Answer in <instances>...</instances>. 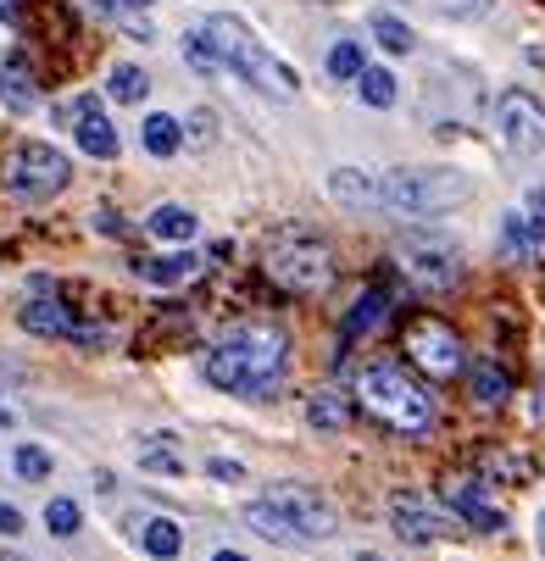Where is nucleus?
Instances as JSON below:
<instances>
[{
	"label": "nucleus",
	"mask_w": 545,
	"mask_h": 561,
	"mask_svg": "<svg viewBox=\"0 0 545 561\" xmlns=\"http://www.w3.org/2000/svg\"><path fill=\"white\" fill-rule=\"evenodd\" d=\"M206 378L228 394H246V400H273L279 383H284V367H289V340L279 323H234L206 356H201Z\"/></svg>",
	"instance_id": "f257e3e1"
},
{
	"label": "nucleus",
	"mask_w": 545,
	"mask_h": 561,
	"mask_svg": "<svg viewBox=\"0 0 545 561\" xmlns=\"http://www.w3.org/2000/svg\"><path fill=\"white\" fill-rule=\"evenodd\" d=\"M356 400H362V412H373L378 423H389L396 434H423V428H434V394H429V383H418L407 367H396V362H373V367H362V378H356Z\"/></svg>",
	"instance_id": "f03ea898"
},
{
	"label": "nucleus",
	"mask_w": 545,
	"mask_h": 561,
	"mask_svg": "<svg viewBox=\"0 0 545 561\" xmlns=\"http://www.w3.org/2000/svg\"><path fill=\"white\" fill-rule=\"evenodd\" d=\"M262 273L289 295H323L334 284V251L306 222H284L262 251Z\"/></svg>",
	"instance_id": "7ed1b4c3"
},
{
	"label": "nucleus",
	"mask_w": 545,
	"mask_h": 561,
	"mask_svg": "<svg viewBox=\"0 0 545 561\" xmlns=\"http://www.w3.org/2000/svg\"><path fill=\"white\" fill-rule=\"evenodd\" d=\"M201 28H206V39L217 45V56H223V67H228V72H240L246 84H257L262 95H279V101H289V95H295V72H289V67H284V61H279V56H273V50H268L246 23H240V18L212 12Z\"/></svg>",
	"instance_id": "20e7f679"
},
{
	"label": "nucleus",
	"mask_w": 545,
	"mask_h": 561,
	"mask_svg": "<svg viewBox=\"0 0 545 561\" xmlns=\"http://www.w3.org/2000/svg\"><path fill=\"white\" fill-rule=\"evenodd\" d=\"M474 195V179L456 168H396L384 173V206L401 217H440Z\"/></svg>",
	"instance_id": "39448f33"
},
{
	"label": "nucleus",
	"mask_w": 545,
	"mask_h": 561,
	"mask_svg": "<svg viewBox=\"0 0 545 561\" xmlns=\"http://www.w3.org/2000/svg\"><path fill=\"white\" fill-rule=\"evenodd\" d=\"M67 179H72V162H67L56 145H45V139L18 145L12 162H7V190L18 201H50V195L67 190Z\"/></svg>",
	"instance_id": "423d86ee"
},
{
	"label": "nucleus",
	"mask_w": 545,
	"mask_h": 561,
	"mask_svg": "<svg viewBox=\"0 0 545 561\" xmlns=\"http://www.w3.org/2000/svg\"><path fill=\"white\" fill-rule=\"evenodd\" d=\"M396 262H401V273H407L418 289H429V295H445V289H456V278H462V251L451 245V239L407 233L401 245H396Z\"/></svg>",
	"instance_id": "0eeeda50"
},
{
	"label": "nucleus",
	"mask_w": 545,
	"mask_h": 561,
	"mask_svg": "<svg viewBox=\"0 0 545 561\" xmlns=\"http://www.w3.org/2000/svg\"><path fill=\"white\" fill-rule=\"evenodd\" d=\"M496 134L512 156H540L545 150V106L529 90H507L496 101Z\"/></svg>",
	"instance_id": "6e6552de"
},
{
	"label": "nucleus",
	"mask_w": 545,
	"mask_h": 561,
	"mask_svg": "<svg viewBox=\"0 0 545 561\" xmlns=\"http://www.w3.org/2000/svg\"><path fill=\"white\" fill-rule=\"evenodd\" d=\"M268 501L306 534V545H318V539H334V534H340V512H334L318 490H306V484H273Z\"/></svg>",
	"instance_id": "1a4fd4ad"
},
{
	"label": "nucleus",
	"mask_w": 545,
	"mask_h": 561,
	"mask_svg": "<svg viewBox=\"0 0 545 561\" xmlns=\"http://www.w3.org/2000/svg\"><path fill=\"white\" fill-rule=\"evenodd\" d=\"M407 356L429 378H456L462 373V340L451 334V323H440V317H418V323L407 329Z\"/></svg>",
	"instance_id": "9d476101"
},
{
	"label": "nucleus",
	"mask_w": 545,
	"mask_h": 561,
	"mask_svg": "<svg viewBox=\"0 0 545 561\" xmlns=\"http://www.w3.org/2000/svg\"><path fill=\"white\" fill-rule=\"evenodd\" d=\"M389 523H396V534L407 545H434V539H451L456 534V512L434 506L429 495L418 490H401L396 501H389Z\"/></svg>",
	"instance_id": "9b49d317"
},
{
	"label": "nucleus",
	"mask_w": 545,
	"mask_h": 561,
	"mask_svg": "<svg viewBox=\"0 0 545 561\" xmlns=\"http://www.w3.org/2000/svg\"><path fill=\"white\" fill-rule=\"evenodd\" d=\"M18 323H23L29 334L72 340V345H101V340H106V329H101V323H78V311H72V306H61L56 295H50V300H45V295H34V300L18 311Z\"/></svg>",
	"instance_id": "f8f14e48"
},
{
	"label": "nucleus",
	"mask_w": 545,
	"mask_h": 561,
	"mask_svg": "<svg viewBox=\"0 0 545 561\" xmlns=\"http://www.w3.org/2000/svg\"><path fill=\"white\" fill-rule=\"evenodd\" d=\"M445 506H451L467 528H479V534H501V528H507V512L485 495V478H456V484L445 490Z\"/></svg>",
	"instance_id": "ddd939ff"
},
{
	"label": "nucleus",
	"mask_w": 545,
	"mask_h": 561,
	"mask_svg": "<svg viewBox=\"0 0 545 561\" xmlns=\"http://www.w3.org/2000/svg\"><path fill=\"white\" fill-rule=\"evenodd\" d=\"M72 139H78L84 156H95V162H112V156H117V134H112L101 101H78L72 106Z\"/></svg>",
	"instance_id": "4468645a"
},
{
	"label": "nucleus",
	"mask_w": 545,
	"mask_h": 561,
	"mask_svg": "<svg viewBox=\"0 0 545 561\" xmlns=\"http://www.w3.org/2000/svg\"><path fill=\"white\" fill-rule=\"evenodd\" d=\"M329 195L345 211H373V206H384V179H367L362 168H334L329 173Z\"/></svg>",
	"instance_id": "2eb2a0df"
},
{
	"label": "nucleus",
	"mask_w": 545,
	"mask_h": 561,
	"mask_svg": "<svg viewBox=\"0 0 545 561\" xmlns=\"http://www.w3.org/2000/svg\"><path fill=\"white\" fill-rule=\"evenodd\" d=\"M134 273H139L145 284L179 289V284H190V278L201 273V256H195V251H173V256H139V262H134Z\"/></svg>",
	"instance_id": "dca6fc26"
},
{
	"label": "nucleus",
	"mask_w": 545,
	"mask_h": 561,
	"mask_svg": "<svg viewBox=\"0 0 545 561\" xmlns=\"http://www.w3.org/2000/svg\"><path fill=\"white\" fill-rule=\"evenodd\" d=\"M0 101H7L12 112H39V84L23 56H7L0 61Z\"/></svg>",
	"instance_id": "f3484780"
},
{
	"label": "nucleus",
	"mask_w": 545,
	"mask_h": 561,
	"mask_svg": "<svg viewBox=\"0 0 545 561\" xmlns=\"http://www.w3.org/2000/svg\"><path fill=\"white\" fill-rule=\"evenodd\" d=\"M501 245H507V251H518V256L540 251V245H545V211H534V206L507 211V217H501Z\"/></svg>",
	"instance_id": "a211bd4d"
},
{
	"label": "nucleus",
	"mask_w": 545,
	"mask_h": 561,
	"mask_svg": "<svg viewBox=\"0 0 545 561\" xmlns=\"http://www.w3.org/2000/svg\"><path fill=\"white\" fill-rule=\"evenodd\" d=\"M134 461H139V472H156V478H184V450L173 445V439H162V434H156V439H139L134 445Z\"/></svg>",
	"instance_id": "6ab92c4d"
},
{
	"label": "nucleus",
	"mask_w": 545,
	"mask_h": 561,
	"mask_svg": "<svg viewBox=\"0 0 545 561\" xmlns=\"http://www.w3.org/2000/svg\"><path fill=\"white\" fill-rule=\"evenodd\" d=\"M145 233L162 239V245H190V239H195V211L190 206H156L145 217Z\"/></svg>",
	"instance_id": "aec40b11"
},
{
	"label": "nucleus",
	"mask_w": 545,
	"mask_h": 561,
	"mask_svg": "<svg viewBox=\"0 0 545 561\" xmlns=\"http://www.w3.org/2000/svg\"><path fill=\"white\" fill-rule=\"evenodd\" d=\"M246 523H251L262 539H273V545H289V550H295V545H306V534H300V528L273 506V501H251V506H246Z\"/></svg>",
	"instance_id": "412c9836"
},
{
	"label": "nucleus",
	"mask_w": 545,
	"mask_h": 561,
	"mask_svg": "<svg viewBox=\"0 0 545 561\" xmlns=\"http://www.w3.org/2000/svg\"><path fill=\"white\" fill-rule=\"evenodd\" d=\"M389 306H396V295H389V289H378V284H373V289H362V295H356V306L345 311V334H351V340H356V334H373V329L384 323V317H389Z\"/></svg>",
	"instance_id": "4be33fe9"
},
{
	"label": "nucleus",
	"mask_w": 545,
	"mask_h": 561,
	"mask_svg": "<svg viewBox=\"0 0 545 561\" xmlns=\"http://www.w3.org/2000/svg\"><path fill=\"white\" fill-rule=\"evenodd\" d=\"M306 423L323 428V434L345 428V423H351V400H345L340 389H311V394H306Z\"/></svg>",
	"instance_id": "5701e85b"
},
{
	"label": "nucleus",
	"mask_w": 545,
	"mask_h": 561,
	"mask_svg": "<svg viewBox=\"0 0 545 561\" xmlns=\"http://www.w3.org/2000/svg\"><path fill=\"white\" fill-rule=\"evenodd\" d=\"M467 383H474V400H479V407H501V400L512 394V378H507V367H501V362H490V356H479V362H474Z\"/></svg>",
	"instance_id": "b1692460"
},
{
	"label": "nucleus",
	"mask_w": 545,
	"mask_h": 561,
	"mask_svg": "<svg viewBox=\"0 0 545 561\" xmlns=\"http://www.w3.org/2000/svg\"><path fill=\"white\" fill-rule=\"evenodd\" d=\"M367 28H373V45H384L389 56H412V50H418V34H412L396 12H373Z\"/></svg>",
	"instance_id": "393cba45"
},
{
	"label": "nucleus",
	"mask_w": 545,
	"mask_h": 561,
	"mask_svg": "<svg viewBox=\"0 0 545 561\" xmlns=\"http://www.w3.org/2000/svg\"><path fill=\"white\" fill-rule=\"evenodd\" d=\"M106 95H112V101H123V106H139V101L150 95V78H145V67H134V61L112 67V78H106Z\"/></svg>",
	"instance_id": "a878e982"
},
{
	"label": "nucleus",
	"mask_w": 545,
	"mask_h": 561,
	"mask_svg": "<svg viewBox=\"0 0 545 561\" xmlns=\"http://www.w3.org/2000/svg\"><path fill=\"white\" fill-rule=\"evenodd\" d=\"M139 545H145L156 561H168V556H179V550H184V528H179L173 517H156V523H145Z\"/></svg>",
	"instance_id": "bb28decb"
},
{
	"label": "nucleus",
	"mask_w": 545,
	"mask_h": 561,
	"mask_svg": "<svg viewBox=\"0 0 545 561\" xmlns=\"http://www.w3.org/2000/svg\"><path fill=\"white\" fill-rule=\"evenodd\" d=\"M396 90H401L396 72H384V67H362V78H356V95H362L367 106H378V112L396 106Z\"/></svg>",
	"instance_id": "cd10ccee"
},
{
	"label": "nucleus",
	"mask_w": 545,
	"mask_h": 561,
	"mask_svg": "<svg viewBox=\"0 0 545 561\" xmlns=\"http://www.w3.org/2000/svg\"><path fill=\"white\" fill-rule=\"evenodd\" d=\"M139 134H145V150H150V156H173V150L184 145V128H179L173 117H162V112L145 117V128H139Z\"/></svg>",
	"instance_id": "c85d7f7f"
},
{
	"label": "nucleus",
	"mask_w": 545,
	"mask_h": 561,
	"mask_svg": "<svg viewBox=\"0 0 545 561\" xmlns=\"http://www.w3.org/2000/svg\"><path fill=\"white\" fill-rule=\"evenodd\" d=\"M362 45L356 39H334V50H329V72L334 78H351V84H356V78H362Z\"/></svg>",
	"instance_id": "c756f323"
},
{
	"label": "nucleus",
	"mask_w": 545,
	"mask_h": 561,
	"mask_svg": "<svg viewBox=\"0 0 545 561\" xmlns=\"http://www.w3.org/2000/svg\"><path fill=\"white\" fill-rule=\"evenodd\" d=\"M184 56H190V67H195V72H217V67H223V56H217V45L206 39V28L184 34Z\"/></svg>",
	"instance_id": "7c9ffc66"
},
{
	"label": "nucleus",
	"mask_w": 545,
	"mask_h": 561,
	"mask_svg": "<svg viewBox=\"0 0 545 561\" xmlns=\"http://www.w3.org/2000/svg\"><path fill=\"white\" fill-rule=\"evenodd\" d=\"M12 467L29 478V484H39V478H50V450H39V445H18Z\"/></svg>",
	"instance_id": "2f4dec72"
},
{
	"label": "nucleus",
	"mask_w": 545,
	"mask_h": 561,
	"mask_svg": "<svg viewBox=\"0 0 545 561\" xmlns=\"http://www.w3.org/2000/svg\"><path fill=\"white\" fill-rule=\"evenodd\" d=\"M45 528H50L56 539L78 534V506H72V501H50V506H45Z\"/></svg>",
	"instance_id": "473e14b6"
},
{
	"label": "nucleus",
	"mask_w": 545,
	"mask_h": 561,
	"mask_svg": "<svg viewBox=\"0 0 545 561\" xmlns=\"http://www.w3.org/2000/svg\"><path fill=\"white\" fill-rule=\"evenodd\" d=\"M212 128H217V117H212V112H195V117H190V145L206 150V145H212Z\"/></svg>",
	"instance_id": "72a5a7b5"
},
{
	"label": "nucleus",
	"mask_w": 545,
	"mask_h": 561,
	"mask_svg": "<svg viewBox=\"0 0 545 561\" xmlns=\"http://www.w3.org/2000/svg\"><path fill=\"white\" fill-rule=\"evenodd\" d=\"M206 472H212V478H223V484L246 478V467H240V461H228V456H212V461H206Z\"/></svg>",
	"instance_id": "f704fd0d"
},
{
	"label": "nucleus",
	"mask_w": 545,
	"mask_h": 561,
	"mask_svg": "<svg viewBox=\"0 0 545 561\" xmlns=\"http://www.w3.org/2000/svg\"><path fill=\"white\" fill-rule=\"evenodd\" d=\"M440 7H445L451 18H479V12L490 7V0H440Z\"/></svg>",
	"instance_id": "c9c22d12"
},
{
	"label": "nucleus",
	"mask_w": 545,
	"mask_h": 561,
	"mask_svg": "<svg viewBox=\"0 0 545 561\" xmlns=\"http://www.w3.org/2000/svg\"><path fill=\"white\" fill-rule=\"evenodd\" d=\"M18 528H23V512L0 501V534H18Z\"/></svg>",
	"instance_id": "e433bc0d"
},
{
	"label": "nucleus",
	"mask_w": 545,
	"mask_h": 561,
	"mask_svg": "<svg viewBox=\"0 0 545 561\" xmlns=\"http://www.w3.org/2000/svg\"><path fill=\"white\" fill-rule=\"evenodd\" d=\"M95 7H101V12H145L150 0H95Z\"/></svg>",
	"instance_id": "4c0bfd02"
},
{
	"label": "nucleus",
	"mask_w": 545,
	"mask_h": 561,
	"mask_svg": "<svg viewBox=\"0 0 545 561\" xmlns=\"http://www.w3.org/2000/svg\"><path fill=\"white\" fill-rule=\"evenodd\" d=\"M534 545H540V556H545V512L534 517Z\"/></svg>",
	"instance_id": "58836bf2"
},
{
	"label": "nucleus",
	"mask_w": 545,
	"mask_h": 561,
	"mask_svg": "<svg viewBox=\"0 0 545 561\" xmlns=\"http://www.w3.org/2000/svg\"><path fill=\"white\" fill-rule=\"evenodd\" d=\"M212 561H246V556H240V550H217Z\"/></svg>",
	"instance_id": "ea45409f"
},
{
	"label": "nucleus",
	"mask_w": 545,
	"mask_h": 561,
	"mask_svg": "<svg viewBox=\"0 0 545 561\" xmlns=\"http://www.w3.org/2000/svg\"><path fill=\"white\" fill-rule=\"evenodd\" d=\"M356 561H384V556L378 550H356Z\"/></svg>",
	"instance_id": "a19ab883"
},
{
	"label": "nucleus",
	"mask_w": 545,
	"mask_h": 561,
	"mask_svg": "<svg viewBox=\"0 0 545 561\" xmlns=\"http://www.w3.org/2000/svg\"><path fill=\"white\" fill-rule=\"evenodd\" d=\"M0 561H29V556H18V550H0Z\"/></svg>",
	"instance_id": "79ce46f5"
},
{
	"label": "nucleus",
	"mask_w": 545,
	"mask_h": 561,
	"mask_svg": "<svg viewBox=\"0 0 545 561\" xmlns=\"http://www.w3.org/2000/svg\"><path fill=\"white\" fill-rule=\"evenodd\" d=\"M7 423H12V412H7V407H0V428H7Z\"/></svg>",
	"instance_id": "37998d69"
}]
</instances>
